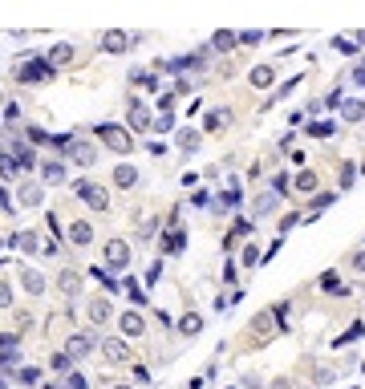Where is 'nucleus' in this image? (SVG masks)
<instances>
[{"mask_svg": "<svg viewBox=\"0 0 365 389\" xmlns=\"http://www.w3.org/2000/svg\"><path fill=\"white\" fill-rule=\"evenodd\" d=\"M53 73H57V65H53V61H41V57H33V61H16V73H12V78H16V82H25V86H41V82H49V78H53Z\"/></svg>", "mask_w": 365, "mask_h": 389, "instance_id": "f257e3e1", "label": "nucleus"}, {"mask_svg": "<svg viewBox=\"0 0 365 389\" xmlns=\"http://www.w3.org/2000/svg\"><path fill=\"white\" fill-rule=\"evenodd\" d=\"M73 195H78L82 203H90V211H106V207H110V191H106L102 182H93V178H78V182H73Z\"/></svg>", "mask_w": 365, "mask_h": 389, "instance_id": "f03ea898", "label": "nucleus"}, {"mask_svg": "<svg viewBox=\"0 0 365 389\" xmlns=\"http://www.w3.org/2000/svg\"><path fill=\"white\" fill-rule=\"evenodd\" d=\"M16 207H29V211H37V207H45V182L41 178H21L16 182Z\"/></svg>", "mask_w": 365, "mask_h": 389, "instance_id": "7ed1b4c3", "label": "nucleus"}, {"mask_svg": "<svg viewBox=\"0 0 365 389\" xmlns=\"http://www.w3.org/2000/svg\"><path fill=\"white\" fill-rule=\"evenodd\" d=\"M65 163H69V167H78V171H90L93 163H97V146L86 142V138H73V146L65 150Z\"/></svg>", "mask_w": 365, "mask_h": 389, "instance_id": "20e7f679", "label": "nucleus"}, {"mask_svg": "<svg viewBox=\"0 0 365 389\" xmlns=\"http://www.w3.org/2000/svg\"><path fill=\"white\" fill-rule=\"evenodd\" d=\"M97 134H102V142H106L114 154H130V150H134V138H130L126 126H110V122H106V126H97Z\"/></svg>", "mask_w": 365, "mask_h": 389, "instance_id": "39448f33", "label": "nucleus"}, {"mask_svg": "<svg viewBox=\"0 0 365 389\" xmlns=\"http://www.w3.org/2000/svg\"><path fill=\"white\" fill-rule=\"evenodd\" d=\"M102 256H106V268H110V272L122 276V272L130 268V244H126V239H110V244L102 248Z\"/></svg>", "mask_w": 365, "mask_h": 389, "instance_id": "423d86ee", "label": "nucleus"}, {"mask_svg": "<svg viewBox=\"0 0 365 389\" xmlns=\"http://www.w3.org/2000/svg\"><path fill=\"white\" fill-rule=\"evenodd\" d=\"M97 345H102V341H97L93 333H69V341H65V353H69L73 361H86V357H90Z\"/></svg>", "mask_w": 365, "mask_h": 389, "instance_id": "0eeeda50", "label": "nucleus"}, {"mask_svg": "<svg viewBox=\"0 0 365 389\" xmlns=\"http://www.w3.org/2000/svg\"><path fill=\"white\" fill-rule=\"evenodd\" d=\"M97 349H102V357H106L110 365H130V345H126V337H106Z\"/></svg>", "mask_w": 365, "mask_h": 389, "instance_id": "6e6552de", "label": "nucleus"}, {"mask_svg": "<svg viewBox=\"0 0 365 389\" xmlns=\"http://www.w3.org/2000/svg\"><path fill=\"white\" fill-rule=\"evenodd\" d=\"M21 288H25L29 296H45L49 280L41 276V268H29V263H21Z\"/></svg>", "mask_w": 365, "mask_h": 389, "instance_id": "1a4fd4ad", "label": "nucleus"}, {"mask_svg": "<svg viewBox=\"0 0 365 389\" xmlns=\"http://www.w3.org/2000/svg\"><path fill=\"white\" fill-rule=\"evenodd\" d=\"M126 118H130V130H138V134L154 126V114H150V106H146L142 97H130V114H126Z\"/></svg>", "mask_w": 365, "mask_h": 389, "instance_id": "9d476101", "label": "nucleus"}, {"mask_svg": "<svg viewBox=\"0 0 365 389\" xmlns=\"http://www.w3.org/2000/svg\"><path fill=\"white\" fill-rule=\"evenodd\" d=\"M65 167H69V163H65L61 154H57V158H45V163L37 167V171H41V182H45V187H61V182H65Z\"/></svg>", "mask_w": 365, "mask_h": 389, "instance_id": "9b49d317", "label": "nucleus"}, {"mask_svg": "<svg viewBox=\"0 0 365 389\" xmlns=\"http://www.w3.org/2000/svg\"><path fill=\"white\" fill-rule=\"evenodd\" d=\"M276 207H280V195H276V191H260V195L252 199V219L276 215Z\"/></svg>", "mask_w": 365, "mask_h": 389, "instance_id": "f8f14e48", "label": "nucleus"}, {"mask_svg": "<svg viewBox=\"0 0 365 389\" xmlns=\"http://www.w3.org/2000/svg\"><path fill=\"white\" fill-rule=\"evenodd\" d=\"M110 182H114L118 191H134V187H138V167H134V163H118L114 174H110Z\"/></svg>", "mask_w": 365, "mask_h": 389, "instance_id": "ddd939ff", "label": "nucleus"}, {"mask_svg": "<svg viewBox=\"0 0 365 389\" xmlns=\"http://www.w3.org/2000/svg\"><path fill=\"white\" fill-rule=\"evenodd\" d=\"M86 316H90V325H106V320L114 316V304H110V296H90V304H86Z\"/></svg>", "mask_w": 365, "mask_h": 389, "instance_id": "4468645a", "label": "nucleus"}, {"mask_svg": "<svg viewBox=\"0 0 365 389\" xmlns=\"http://www.w3.org/2000/svg\"><path fill=\"white\" fill-rule=\"evenodd\" d=\"M0 178L4 182H21L25 178V167H21V158L12 150H0Z\"/></svg>", "mask_w": 365, "mask_h": 389, "instance_id": "2eb2a0df", "label": "nucleus"}, {"mask_svg": "<svg viewBox=\"0 0 365 389\" xmlns=\"http://www.w3.org/2000/svg\"><path fill=\"white\" fill-rule=\"evenodd\" d=\"M57 288H61V296H69V300H78V296H82V272H73V268H65V272L57 276Z\"/></svg>", "mask_w": 365, "mask_h": 389, "instance_id": "dca6fc26", "label": "nucleus"}, {"mask_svg": "<svg viewBox=\"0 0 365 389\" xmlns=\"http://www.w3.org/2000/svg\"><path fill=\"white\" fill-rule=\"evenodd\" d=\"M118 329H122V337H142V333H146V320H142V312L126 308V312L118 316Z\"/></svg>", "mask_w": 365, "mask_h": 389, "instance_id": "f3484780", "label": "nucleus"}, {"mask_svg": "<svg viewBox=\"0 0 365 389\" xmlns=\"http://www.w3.org/2000/svg\"><path fill=\"white\" fill-rule=\"evenodd\" d=\"M276 320H280V316H276V308H264V312H256L252 329H256V337H260V341H268V337L276 333Z\"/></svg>", "mask_w": 365, "mask_h": 389, "instance_id": "a211bd4d", "label": "nucleus"}, {"mask_svg": "<svg viewBox=\"0 0 365 389\" xmlns=\"http://www.w3.org/2000/svg\"><path fill=\"white\" fill-rule=\"evenodd\" d=\"M69 244H73V248H90V244H93V227L86 223V219L69 223Z\"/></svg>", "mask_w": 365, "mask_h": 389, "instance_id": "6ab92c4d", "label": "nucleus"}, {"mask_svg": "<svg viewBox=\"0 0 365 389\" xmlns=\"http://www.w3.org/2000/svg\"><path fill=\"white\" fill-rule=\"evenodd\" d=\"M8 150H12V154L21 158V167H25V174H29V171H37V167H41V163H37V154H33V142H12Z\"/></svg>", "mask_w": 365, "mask_h": 389, "instance_id": "aec40b11", "label": "nucleus"}, {"mask_svg": "<svg viewBox=\"0 0 365 389\" xmlns=\"http://www.w3.org/2000/svg\"><path fill=\"white\" fill-rule=\"evenodd\" d=\"M12 248H21L25 256H33V252H41V235L37 231H16L12 235Z\"/></svg>", "mask_w": 365, "mask_h": 389, "instance_id": "412c9836", "label": "nucleus"}, {"mask_svg": "<svg viewBox=\"0 0 365 389\" xmlns=\"http://www.w3.org/2000/svg\"><path fill=\"white\" fill-rule=\"evenodd\" d=\"M199 138H203V130H195V126H182L179 134H175V146L191 154V150H199Z\"/></svg>", "mask_w": 365, "mask_h": 389, "instance_id": "4be33fe9", "label": "nucleus"}, {"mask_svg": "<svg viewBox=\"0 0 365 389\" xmlns=\"http://www.w3.org/2000/svg\"><path fill=\"white\" fill-rule=\"evenodd\" d=\"M102 49H106V53H126V49H130V37L118 33V29H110V33L102 37Z\"/></svg>", "mask_w": 365, "mask_h": 389, "instance_id": "5701e85b", "label": "nucleus"}, {"mask_svg": "<svg viewBox=\"0 0 365 389\" xmlns=\"http://www.w3.org/2000/svg\"><path fill=\"white\" fill-rule=\"evenodd\" d=\"M248 82H252L256 89H268L276 82V69H272V65H256V69L248 73Z\"/></svg>", "mask_w": 365, "mask_h": 389, "instance_id": "b1692460", "label": "nucleus"}, {"mask_svg": "<svg viewBox=\"0 0 365 389\" xmlns=\"http://www.w3.org/2000/svg\"><path fill=\"white\" fill-rule=\"evenodd\" d=\"M235 45H239V33H231V29H220V33L211 37V49H215V53H231Z\"/></svg>", "mask_w": 365, "mask_h": 389, "instance_id": "393cba45", "label": "nucleus"}, {"mask_svg": "<svg viewBox=\"0 0 365 389\" xmlns=\"http://www.w3.org/2000/svg\"><path fill=\"white\" fill-rule=\"evenodd\" d=\"M199 329H203V316L199 312H182V320H179L182 337H199Z\"/></svg>", "mask_w": 365, "mask_h": 389, "instance_id": "a878e982", "label": "nucleus"}, {"mask_svg": "<svg viewBox=\"0 0 365 389\" xmlns=\"http://www.w3.org/2000/svg\"><path fill=\"white\" fill-rule=\"evenodd\" d=\"M292 187L305 191V195H317V171H301L296 178H292Z\"/></svg>", "mask_w": 365, "mask_h": 389, "instance_id": "bb28decb", "label": "nucleus"}, {"mask_svg": "<svg viewBox=\"0 0 365 389\" xmlns=\"http://www.w3.org/2000/svg\"><path fill=\"white\" fill-rule=\"evenodd\" d=\"M49 61H53V65H69V61H73V45H53V49H49Z\"/></svg>", "mask_w": 365, "mask_h": 389, "instance_id": "cd10ccee", "label": "nucleus"}, {"mask_svg": "<svg viewBox=\"0 0 365 389\" xmlns=\"http://www.w3.org/2000/svg\"><path fill=\"white\" fill-rule=\"evenodd\" d=\"M163 248H167V252H182V248H187V235H182L179 227H171L167 239H163Z\"/></svg>", "mask_w": 365, "mask_h": 389, "instance_id": "c85d7f7f", "label": "nucleus"}, {"mask_svg": "<svg viewBox=\"0 0 365 389\" xmlns=\"http://www.w3.org/2000/svg\"><path fill=\"white\" fill-rule=\"evenodd\" d=\"M228 122H231V118L224 114V110H211V114L203 118V130H220V126H228Z\"/></svg>", "mask_w": 365, "mask_h": 389, "instance_id": "c756f323", "label": "nucleus"}, {"mask_svg": "<svg viewBox=\"0 0 365 389\" xmlns=\"http://www.w3.org/2000/svg\"><path fill=\"white\" fill-rule=\"evenodd\" d=\"M154 130H158V134L175 130V110H158V118H154Z\"/></svg>", "mask_w": 365, "mask_h": 389, "instance_id": "7c9ffc66", "label": "nucleus"}, {"mask_svg": "<svg viewBox=\"0 0 365 389\" xmlns=\"http://www.w3.org/2000/svg\"><path fill=\"white\" fill-rule=\"evenodd\" d=\"M215 207H224V211H235V207H239V187H235V182L224 191V203H215Z\"/></svg>", "mask_w": 365, "mask_h": 389, "instance_id": "2f4dec72", "label": "nucleus"}, {"mask_svg": "<svg viewBox=\"0 0 365 389\" xmlns=\"http://www.w3.org/2000/svg\"><path fill=\"white\" fill-rule=\"evenodd\" d=\"M25 138H29L33 146H49V138H53V134H45L41 126H25Z\"/></svg>", "mask_w": 365, "mask_h": 389, "instance_id": "473e14b6", "label": "nucleus"}, {"mask_svg": "<svg viewBox=\"0 0 365 389\" xmlns=\"http://www.w3.org/2000/svg\"><path fill=\"white\" fill-rule=\"evenodd\" d=\"M341 114H345V122H362V118H365V102H349Z\"/></svg>", "mask_w": 365, "mask_h": 389, "instance_id": "72a5a7b5", "label": "nucleus"}, {"mask_svg": "<svg viewBox=\"0 0 365 389\" xmlns=\"http://www.w3.org/2000/svg\"><path fill=\"white\" fill-rule=\"evenodd\" d=\"M239 263H244V268H256V263H260V248H256V244H248V248L239 252Z\"/></svg>", "mask_w": 365, "mask_h": 389, "instance_id": "f704fd0d", "label": "nucleus"}, {"mask_svg": "<svg viewBox=\"0 0 365 389\" xmlns=\"http://www.w3.org/2000/svg\"><path fill=\"white\" fill-rule=\"evenodd\" d=\"M252 223H256V219H252ZM252 223H248V219H235V227H231L228 244H235V239H244V235H248V231H252Z\"/></svg>", "mask_w": 365, "mask_h": 389, "instance_id": "c9c22d12", "label": "nucleus"}, {"mask_svg": "<svg viewBox=\"0 0 365 389\" xmlns=\"http://www.w3.org/2000/svg\"><path fill=\"white\" fill-rule=\"evenodd\" d=\"M49 365H53L57 373H69V365H73V357H69V353H57V357H53Z\"/></svg>", "mask_w": 365, "mask_h": 389, "instance_id": "e433bc0d", "label": "nucleus"}, {"mask_svg": "<svg viewBox=\"0 0 365 389\" xmlns=\"http://www.w3.org/2000/svg\"><path fill=\"white\" fill-rule=\"evenodd\" d=\"M65 389H90V381H86L82 373H73V369H69V373H65Z\"/></svg>", "mask_w": 365, "mask_h": 389, "instance_id": "4c0bfd02", "label": "nucleus"}, {"mask_svg": "<svg viewBox=\"0 0 365 389\" xmlns=\"http://www.w3.org/2000/svg\"><path fill=\"white\" fill-rule=\"evenodd\" d=\"M333 199H337L333 191H317V195H313V207H317V211H325V207H329Z\"/></svg>", "mask_w": 365, "mask_h": 389, "instance_id": "58836bf2", "label": "nucleus"}, {"mask_svg": "<svg viewBox=\"0 0 365 389\" xmlns=\"http://www.w3.org/2000/svg\"><path fill=\"white\" fill-rule=\"evenodd\" d=\"M0 308H12V284L0 280Z\"/></svg>", "mask_w": 365, "mask_h": 389, "instance_id": "ea45409f", "label": "nucleus"}, {"mask_svg": "<svg viewBox=\"0 0 365 389\" xmlns=\"http://www.w3.org/2000/svg\"><path fill=\"white\" fill-rule=\"evenodd\" d=\"M264 41V33L260 29H248V33H239V45H260Z\"/></svg>", "mask_w": 365, "mask_h": 389, "instance_id": "a19ab883", "label": "nucleus"}, {"mask_svg": "<svg viewBox=\"0 0 365 389\" xmlns=\"http://www.w3.org/2000/svg\"><path fill=\"white\" fill-rule=\"evenodd\" d=\"M353 182H357V167H345L341 171V187H353Z\"/></svg>", "mask_w": 365, "mask_h": 389, "instance_id": "79ce46f5", "label": "nucleus"}, {"mask_svg": "<svg viewBox=\"0 0 365 389\" xmlns=\"http://www.w3.org/2000/svg\"><path fill=\"white\" fill-rule=\"evenodd\" d=\"M12 349H16V333H4L0 337V353H12Z\"/></svg>", "mask_w": 365, "mask_h": 389, "instance_id": "37998d69", "label": "nucleus"}, {"mask_svg": "<svg viewBox=\"0 0 365 389\" xmlns=\"http://www.w3.org/2000/svg\"><path fill=\"white\" fill-rule=\"evenodd\" d=\"M16 377H21V381H25V386H37V377H41V373H37V369H21V373H16Z\"/></svg>", "mask_w": 365, "mask_h": 389, "instance_id": "c03bdc74", "label": "nucleus"}, {"mask_svg": "<svg viewBox=\"0 0 365 389\" xmlns=\"http://www.w3.org/2000/svg\"><path fill=\"white\" fill-rule=\"evenodd\" d=\"M329 134H333V122H313V138H329Z\"/></svg>", "mask_w": 365, "mask_h": 389, "instance_id": "a18cd8bd", "label": "nucleus"}, {"mask_svg": "<svg viewBox=\"0 0 365 389\" xmlns=\"http://www.w3.org/2000/svg\"><path fill=\"white\" fill-rule=\"evenodd\" d=\"M288 187H292V182H288V174H276V182H272V191H276V195H284Z\"/></svg>", "mask_w": 365, "mask_h": 389, "instance_id": "49530a36", "label": "nucleus"}, {"mask_svg": "<svg viewBox=\"0 0 365 389\" xmlns=\"http://www.w3.org/2000/svg\"><path fill=\"white\" fill-rule=\"evenodd\" d=\"M313 381H317V386H329V381H333V369H317Z\"/></svg>", "mask_w": 365, "mask_h": 389, "instance_id": "de8ad7c7", "label": "nucleus"}, {"mask_svg": "<svg viewBox=\"0 0 365 389\" xmlns=\"http://www.w3.org/2000/svg\"><path fill=\"white\" fill-rule=\"evenodd\" d=\"M349 263H353V272H365V248H362V252H353Z\"/></svg>", "mask_w": 365, "mask_h": 389, "instance_id": "09e8293b", "label": "nucleus"}, {"mask_svg": "<svg viewBox=\"0 0 365 389\" xmlns=\"http://www.w3.org/2000/svg\"><path fill=\"white\" fill-rule=\"evenodd\" d=\"M158 110H175V93H163L158 97Z\"/></svg>", "mask_w": 365, "mask_h": 389, "instance_id": "8fccbe9b", "label": "nucleus"}, {"mask_svg": "<svg viewBox=\"0 0 365 389\" xmlns=\"http://www.w3.org/2000/svg\"><path fill=\"white\" fill-rule=\"evenodd\" d=\"M191 203H195V207H207L211 199H207V191H195V195H191Z\"/></svg>", "mask_w": 365, "mask_h": 389, "instance_id": "3c124183", "label": "nucleus"}, {"mask_svg": "<svg viewBox=\"0 0 365 389\" xmlns=\"http://www.w3.org/2000/svg\"><path fill=\"white\" fill-rule=\"evenodd\" d=\"M296 219H301V215H284V219H280V235H284L288 227H296Z\"/></svg>", "mask_w": 365, "mask_h": 389, "instance_id": "603ef678", "label": "nucleus"}, {"mask_svg": "<svg viewBox=\"0 0 365 389\" xmlns=\"http://www.w3.org/2000/svg\"><path fill=\"white\" fill-rule=\"evenodd\" d=\"M272 389H288V381H284V377H280V381H272Z\"/></svg>", "mask_w": 365, "mask_h": 389, "instance_id": "864d4df0", "label": "nucleus"}, {"mask_svg": "<svg viewBox=\"0 0 365 389\" xmlns=\"http://www.w3.org/2000/svg\"><path fill=\"white\" fill-rule=\"evenodd\" d=\"M110 389H134V386H110Z\"/></svg>", "mask_w": 365, "mask_h": 389, "instance_id": "5fc2aeb1", "label": "nucleus"}, {"mask_svg": "<svg viewBox=\"0 0 365 389\" xmlns=\"http://www.w3.org/2000/svg\"><path fill=\"white\" fill-rule=\"evenodd\" d=\"M0 389H8V381H4V377H0Z\"/></svg>", "mask_w": 365, "mask_h": 389, "instance_id": "6e6d98bb", "label": "nucleus"}, {"mask_svg": "<svg viewBox=\"0 0 365 389\" xmlns=\"http://www.w3.org/2000/svg\"><path fill=\"white\" fill-rule=\"evenodd\" d=\"M0 106H8V102H4V93H0Z\"/></svg>", "mask_w": 365, "mask_h": 389, "instance_id": "4d7b16f0", "label": "nucleus"}, {"mask_svg": "<svg viewBox=\"0 0 365 389\" xmlns=\"http://www.w3.org/2000/svg\"><path fill=\"white\" fill-rule=\"evenodd\" d=\"M362 369H365V361H362Z\"/></svg>", "mask_w": 365, "mask_h": 389, "instance_id": "13d9d810", "label": "nucleus"}]
</instances>
